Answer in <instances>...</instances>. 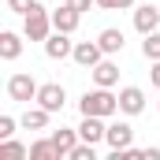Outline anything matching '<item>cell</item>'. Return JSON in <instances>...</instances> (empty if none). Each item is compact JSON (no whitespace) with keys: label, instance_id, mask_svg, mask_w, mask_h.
<instances>
[{"label":"cell","instance_id":"e0dca14e","mask_svg":"<svg viewBox=\"0 0 160 160\" xmlns=\"http://www.w3.org/2000/svg\"><path fill=\"white\" fill-rule=\"evenodd\" d=\"M30 149L22 142H11V138H0V160H26Z\"/></svg>","mask_w":160,"mask_h":160},{"label":"cell","instance_id":"603a6c76","mask_svg":"<svg viewBox=\"0 0 160 160\" xmlns=\"http://www.w3.org/2000/svg\"><path fill=\"white\" fill-rule=\"evenodd\" d=\"M149 82L160 89V60H153V71H149Z\"/></svg>","mask_w":160,"mask_h":160},{"label":"cell","instance_id":"7c38bea8","mask_svg":"<svg viewBox=\"0 0 160 160\" xmlns=\"http://www.w3.org/2000/svg\"><path fill=\"white\" fill-rule=\"evenodd\" d=\"M19 56H22V38H19L15 30H4V34H0V60L11 63V60H19Z\"/></svg>","mask_w":160,"mask_h":160},{"label":"cell","instance_id":"2e32d148","mask_svg":"<svg viewBox=\"0 0 160 160\" xmlns=\"http://www.w3.org/2000/svg\"><path fill=\"white\" fill-rule=\"evenodd\" d=\"M30 160H60L56 142H52V138H38V142L30 145Z\"/></svg>","mask_w":160,"mask_h":160},{"label":"cell","instance_id":"d6986e66","mask_svg":"<svg viewBox=\"0 0 160 160\" xmlns=\"http://www.w3.org/2000/svg\"><path fill=\"white\" fill-rule=\"evenodd\" d=\"M67 160H97V145H89V142H78V145L67 153Z\"/></svg>","mask_w":160,"mask_h":160},{"label":"cell","instance_id":"8fae6325","mask_svg":"<svg viewBox=\"0 0 160 160\" xmlns=\"http://www.w3.org/2000/svg\"><path fill=\"white\" fill-rule=\"evenodd\" d=\"M48 119H52L48 108H41V104H38V108H30V104H26V112L19 116V127H26V130H45Z\"/></svg>","mask_w":160,"mask_h":160},{"label":"cell","instance_id":"cb8c5ba5","mask_svg":"<svg viewBox=\"0 0 160 160\" xmlns=\"http://www.w3.org/2000/svg\"><path fill=\"white\" fill-rule=\"evenodd\" d=\"M71 4H75V8H78V11H89V8H93V4H97V0H71Z\"/></svg>","mask_w":160,"mask_h":160},{"label":"cell","instance_id":"3957f363","mask_svg":"<svg viewBox=\"0 0 160 160\" xmlns=\"http://www.w3.org/2000/svg\"><path fill=\"white\" fill-rule=\"evenodd\" d=\"M38 82L34 75H26V71H19V75H11L8 78V97L11 101H19V104H30V101H38Z\"/></svg>","mask_w":160,"mask_h":160},{"label":"cell","instance_id":"44dd1931","mask_svg":"<svg viewBox=\"0 0 160 160\" xmlns=\"http://www.w3.org/2000/svg\"><path fill=\"white\" fill-rule=\"evenodd\" d=\"M15 127H19L15 116H0V138H11V134H15Z\"/></svg>","mask_w":160,"mask_h":160},{"label":"cell","instance_id":"52a82bcc","mask_svg":"<svg viewBox=\"0 0 160 160\" xmlns=\"http://www.w3.org/2000/svg\"><path fill=\"white\" fill-rule=\"evenodd\" d=\"M71 60L78 63V67H97L101 60H104V48H101V41H78L75 45V52H71Z\"/></svg>","mask_w":160,"mask_h":160},{"label":"cell","instance_id":"7402d4cb","mask_svg":"<svg viewBox=\"0 0 160 160\" xmlns=\"http://www.w3.org/2000/svg\"><path fill=\"white\" fill-rule=\"evenodd\" d=\"M34 4H38V0H8V11H15V15H26Z\"/></svg>","mask_w":160,"mask_h":160},{"label":"cell","instance_id":"d4e9b609","mask_svg":"<svg viewBox=\"0 0 160 160\" xmlns=\"http://www.w3.org/2000/svg\"><path fill=\"white\" fill-rule=\"evenodd\" d=\"M145 160H160V149H145Z\"/></svg>","mask_w":160,"mask_h":160},{"label":"cell","instance_id":"5bb4252c","mask_svg":"<svg viewBox=\"0 0 160 160\" xmlns=\"http://www.w3.org/2000/svg\"><path fill=\"white\" fill-rule=\"evenodd\" d=\"M93 82H97V86H108V89H112V86L119 82V63H112V60H101V63L93 67Z\"/></svg>","mask_w":160,"mask_h":160},{"label":"cell","instance_id":"ffe728a7","mask_svg":"<svg viewBox=\"0 0 160 160\" xmlns=\"http://www.w3.org/2000/svg\"><path fill=\"white\" fill-rule=\"evenodd\" d=\"M97 8H104V11H127V8H134V0H97Z\"/></svg>","mask_w":160,"mask_h":160},{"label":"cell","instance_id":"ac0fdd59","mask_svg":"<svg viewBox=\"0 0 160 160\" xmlns=\"http://www.w3.org/2000/svg\"><path fill=\"white\" fill-rule=\"evenodd\" d=\"M142 56L153 63V60H160V30H153V34H145V41H142Z\"/></svg>","mask_w":160,"mask_h":160},{"label":"cell","instance_id":"ba28073f","mask_svg":"<svg viewBox=\"0 0 160 160\" xmlns=\"http://www.w3.org/2000/svg\"><path fill=\"white\" fill-rule=\"evenodd\" d=\"M134 30L145 38V34H153L160 30V8L157 4H142V8H134Z\"/></svg>","mask_w":160,"mask_h":160},{"label":"cell","instance_id":"9c48e42d","mask_svg":"<svg viewBox=\"0 0 160 160\" xmlns=\"http://www.w3.org/2000/svg\"><path fill=\"white\" fill-rule=\"evenodd\" d=\"M71 52H75L71 34H63V30H52V34L45 38V56H48V60H67Z\"/></svg>","mask_w":160,"mask_h":160},{"label":"cell","instance_id":"9a60e30c","mask_svg":"<svg viewBox=\"0 0 160 160\" xmlns=\"http://www.w3.org/2000/svg\"><path fill=\"white\" fill-rule=\"evenodd\" d=\"M48 138L56 142V149H60V157H67V153H71V149H75V145L82 142V138H78V130H71V127H60V130H52Z\"/></svg>","mask_w":160,"mask_h":160},{"label":"cell","instance_id":"8992f818","mask_svg":"<svg viewBox=\"0 0 160 160\" xmlns=\"http://www.w3.org/2000/svg\"><path fill=\"white\" fill-rule=\"evenodd\" d=\"M119 112L123 116H142L145 112V89L142 86H123L119 89Z\"/></svg>","mask_w":160,"mask_h":160},{"label":"cell","instance_id":"7a4b0ae2","mask_svg":"<svg viewBox=\"0 0 160 160\" xmlns=\"http://www.w3.org/2000/svg\"><path fill=\"white\" fill-rule=\"evenodd\" d=\"M52 30H56V26H52V11H45L41 4H34V8L22 15V38L26 41H45Z\"/></svg>","mask_w":160,"mask_h":160},{"label":"cell","instance_id":"484cf974","mask_svg":"<svg viewBox=\"0 0 160 160\" xmlns=\"http://www.w3.org/2000/svg\"><path fill=\"white\" fill-rule=\"evenodd\" d=\"M60 4H71V0H60Z\"/></svg>","mask_w":160,"mask_h":160},{"label":"cell","instance_id":"6da1fadb","mask_svg":"<svg viewBox=\"0 0 160 160\" xmlns=\"http://www.w3.org/2000/svg\"><path fill=\"white\" fill-rule=\"evenodd\" d=\"M78 112H82V116H104V119H112V116L119 112V97H116L108 86L86 89L82 101H78Z\"/></svg>","mask_w":160,"mask_h":160},{"label":"cell","instance_id":"4fadbf2b","mask_svg":"<svg viewBox=\"0 0 160 160\" xmlns=\"http://www.w3.org/2000/svg\"><path fill=\"white\" fill-rule=\"evenodd\" d=\"M97 41H101L104 56H116V52H123V45H127V38H123V30H116V26L101 30V34H97Z\"/></svg>","mask_w":160,"mask_h":160},{"label":"cell","instance_id":"30bf717a","mask_svg":"<svg viewBox=\"0 0 160 160\" xmlns=\"http://www.w3.org/2000/svg\"><path fill=\"white\" fill-rule=\"evenodd\" d=\"M82 22V11L75 8V4H60L56 11H52V26L56 30H63V34H75Z\"/></svg>","mask_w":160,"mask_h":160},{"label":"cell","instance_id":"277c9868","mask_svg":"<svg viewBox=\"0 0 160 160\" xmlns=\"http://www.w3.org/2000/svg\"><path fill=\"white\" fill-rule=\"evenodd\" d=\"M104 142H108V149H112V153H123V149H130V145H134V127H130L127 119L108 123V134H104Z\"/></svg>","mask_w":160,"mask_h":160},{"label":"cell","instance_id":"5b68a950","mask_svg":"<svg viewBox=\"0 0 160 160\" xmlns=\"http://www.w3.org/2000/svg\"><path fill=\"white\" fill-rule=\"evenodd\" d=\"M38 104H41V108H48L52 116L63 112V104H67V89H63L60 82H45V86L38 89Z\"/></svg>","mask_w":160,"mask_h":160}]
</instances>
